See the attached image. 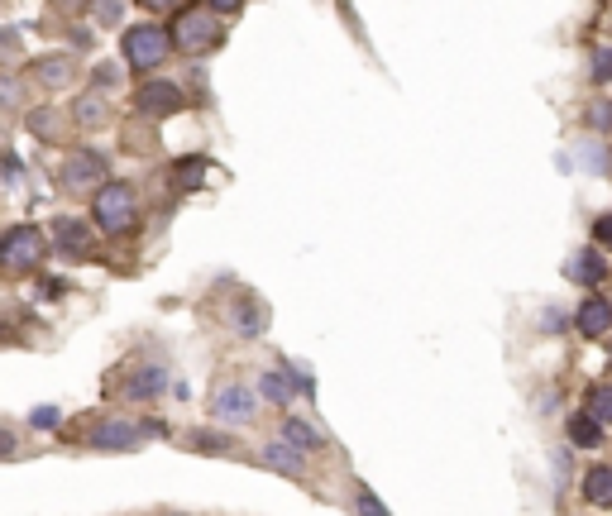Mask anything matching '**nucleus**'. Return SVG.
<instances>
[{"label":"nucleus","mask_w":612,"mask_h":516,"mask_svg":"<svg viewBox=\"0 0 612 516\" xmlns=\"http://www.w3.org/2000/svg\"><path fill=\"white\" fill-rule=\"evenodd\" d=\"M259 392H263V397H268V402H278V407H287V402H292V392H297V387L287 383L283 373H263Z\"/></svg>","instance_id":"nucleus-23"},{"label":"nucleus","mask_w":612,"mask_h":516,"mask_svg":"<svg viewBox=\"0 0 612 516\" xmlns=\"http://www.w3.org/2000/svg\"><path fill=\"white\" fill-rule=\"evenodd\" d=\"M72 120H77V129H106L110 125V101L101 96V91H82L77 106H72Z\"/></svg>","instance_id":"nucleus-12"},{"label":"nucleus","mask_w":612,"mask_h":516,"mask_svg":"<svg viewBox=\"0 0 612 516\" xmlns=\"http://www.w3.org/2000/svg\"><path fill=\"white\" fill-rule=\"evenodd\" d=\"M201 172H206V158H187V163H177V168H173V182H177V192H197Z\"/></svg>","instance_id":"nucleus-22"},{"label":"nucleus","mask_w":612,"mask_h":516,"mask_svg":"<svg viewBox=\"0 0 612 516\" xmlns=\"http://www.w3.org/2000/svg\"><path fill=\"white\" fill-rule=\"evenodd\" d=\"M569 440H574V445H598V440H603V426H593L589 416H569Z\"/></svg>","instance_id":"nucleus-24"},{"label":"nucleus","mask_w":612,"mask_h":516,"mask_svg":"<svg viewBox=\"0 0 612 516\" xmlns=\"http://www.w3.org/2000/svg\"><path fill=\"white\" fill-rule=\"evenodd\" d=\"M91 15H96L101 24H120V20H125V5H96Z\"/></svg>","instance_id":"nucleus-32"},{"label":"nucleus","mask_w":612,"mask_h":516,"mask_svg":"<svg viewBox=\"0 0 612 516\" xmlns=\"http://www.w3.org/2000/svg\"><path fill=\"white\" fill-rule=\"evenodd\" d=\"M20 48H24V34H20V29H0V67L20 63Z\"/></svg>","instance_id":"nucleus-25"},{"label":"nucleus","mask_w":612,"mask_h":516,"mask_svg":"<svg viewBox=\"0 0 612 516\" xmlns=\"http://www.w3.org/2000/svg\"><path fill=\"white\" fill-rule=\"evenodd\" d=\"M579 158H584V163H589V168H608V158H603V153H598V144H584V149H579Z\"/></svg>","instance_id":"nucleus-33"},{"label":"nucleus","mask_w":612,"mask_h":516,"mask_svg":"<svg viewBox=\"0 0 612 516\" xmlns=\"http://www.w3.org/2000/svg\"><path fill=\"white\" fill-rule=\"evenodd\" d=\"M39 292H44V297H63L67 292V282H58V278H48L44 287H39Z\"/></svg>","instance_id":"nucleus-36"},{"label":"nucleus","mask_w":612,"mask_h":516,"mask_svg":"<svg viewBox=\"0 0 612 516\" xmlns=\"http://www.w3.org/2000/svg\"><path fill=\"white\" fill-rule=\"evenodd\" d=\"M254 411H259V397H254L244 383H225L216 397H211V416H220V421H235V426L254 421Z\"/></svg>","instance_id":"nucleus-7"},{"label":"nucleus","mask_w":612,"mask_h":516,"mask_svg":"<svg viewBox=\"0 0 612 516\" xmlns=\"http://www.w3.org/2000/svg\"><path fill=\"white\" fill-rule=\"evenodd\" d=\"M182 106H187V96H182V86H173V82H144L139 91H134V110H139L144 120L177 115Z\"/></svg>","instance_id":"nucleus-6"},{"label":"nucleus","mask_w":612,"mask_h":516,"mask_svg":"<svg viewBox=\"0 0 612 516\" xmlns=\"http://www.w3.org/2000/svg\"><path fill=\"white\" fill-rule=\"evenodd\" d=\"M584 416H589L593 426H608V421H612V383L593 387V392H589V407H584Z\"/></svg>","instance_id":"nucleus-19"},{"label":"nucleus","mask_w":612,"mask_h":516,"mask_svg":"<svg viewBox=\"0 0 612 516\" xmlns=\"http://www.w3.org/2000/svg\"><path fill=\"white\" fill-rule=\"evenodd\" d=\"M91 82L101 86V96H106L110 86L120 82V72H115V63H101V67H96V77H91ZM96 86H91V91H96Z\"/></svg>","instance_id":"nucleus-30"},{"label":"nucleus","mask_w":612,"mask_h":516,"mask_svg":"<svg viewBox=\"0 0 612 516\" xmlns=\"http://www.w3.org/2000/svg\"><path fill=\"white\" fill-rule=\"evenodd\" d=\"M53 244H58L63 254H87V249H91V230L82 225V220L63 215V220H53Z\"/></svg>","instance_id":"nucleus-14"},{"label":"nucleus","mask_w":612,"mask_h":516,"mask_svg":"<svg viewBox=\"0 0 612 516\" xmlns=\"http://www.w3.org/2000/svg\"><path fill=\"white\" fill-rule=\"evenodd\" d=\"M354 512L359 516H388L383 507H378V497H373L369 488H359V493H354Z\"/></svg>","instance_id":"nucleus-28"},{"label":"nucleus","mask_w":612,"mask_h":516,"mask_svg":"<svg viewBox=\"0 0 612 516\" xmlns=\"http://www.w3.org/2000/svg\"><path fill=\"white\" fill-rule=\"evenodd\" d=\"M584 497H589L593 507H612V469L608 464L589 469V478H584Z\"/></svg>","instance_id":"nucleus-16"},{"label":"nucleus","mask_w":612,"mask_h":516,"mask_svg":"<svg viewBox=\"0 0 612 516\" xmlns=\"http://www.w3.org/2000/svg\"><path fill=\"white\" fill-rule=\"evenodd\" d=\"M593 77H598V82H612V53H598V58H593Z\"/></svg>","instance_id":"nucleus-34"},{"label":"nucleus","mask_w":612,"mask_h":516,"mask_svg":"<svg viewBox=\"0 0 612 516\" xmlns=\"http://www.w3.org/2000/svg\"><path fill=\"white\" fill-rule=\"evenodd\" d=\"M15 454H20V435L0 421V459H15Z\"/></svg>","instance_id":"nucleus-29"},{"label":"nucleus","mask_w":612,"mask_h":516,"mask_svg":"<svg viewBox=\"0 0 612 516\" xmlns=\"http://www.w3.org/2000/svg\"><path fill=\"white\" fill-rule=\"evenodd\" d=\"M24 125L34 129L39 139H58V134H63V120H58V110H48V106L29 110V115H24Z\"/></svg>","instance_id":"nucleus-18"},{"label":"nucleus","mask_w":612,"mask_h":516,"mask_svg":"<svg viewBox=\"0 0 612 516\" xmlns=\"http://www.w3.org/2000/svg\"><path fill=\"white\" fill-rule=\"evenodd\" d=\"M163 392H168V368H158V364L134 368V378L125 383V397H134V402H153Z\"/></svg>","instance_id":"nucleus-10"},{"label":"nucleus","mask_w":612,"mask_h":516,"mask_svg":"<svg viewBox=\"0 0 612 516\" xmlns=\"http://www.w3.org/2000/svg\"><path fill=\"white\" fill-rule=\"evenodd\" d=\"M565 278L569 282H584V287H593V282L608 278V263L598 258V249H579V254L565 263Z\"/></svg>","instance_id":"nucleus-13"},{"label":"nucleus","mask_w":612,"mask_h":516,"mask_svg":"<svg viewBox=\"0 0 612 516\" xmlns=\"http://www.w3.org/2000/svg\"><path fill=\"white\" fill-rule=\"evenodd\" d=\"M48 254V239L39 225H15L0 235V278H29L39 273V263Z\"/></svg>","instance_id":"nucleus-2"},{"label":"nucleus","mask_w":612,"mask_h":516,"mask_svg":"<svg viewBox=\"0 0 612 516\" xmlns=\"http://www.w3.org/2000/svg\"><path fill=\"white\" fill-rule=\"evenodd\" d=\"M192 450H235V440L220 435V430H197L192 435Z\"/></svg>","instance_id":"nucleus-26"},{"label":"nucleus","mask_w":612,"mask_h":516,"mask_svg":"<svg viewBox=\"0 0 612 516\" xmlns=\"http://www.w3.org/2000/svg\"><path fill=\"white\" fill-rule=\"evenodd\" d=\"M283 435H287V445H292V450H321V435L306 426V421H297V416L283 426Z\"/></svg>","instance_id":"nucleus-20"},{"label":"nucleus","mask_w":612,"mask_h":516,"mask_svg":"<svg viewBox=\"0 0 612 516\" xmlns=\"http://www.w3.org/2000/svg\"><path fill=\"white\" fill-rule=\"evenodd\" d=\"M593 125L608 129V125H612V106H593Z\"/></svg>","instance_id":"nucleus-35"},{"label":"nucleus","mask_w":612,"mask_h":516,"mask_svg":"<svg viewBox=\"0 0 612 516\" xmlns=\"http://www.w3.org/2000/svg\"><path fill=\"white\" fill-rule=\"evenodd\" d=\"M263 325H268V316H263V306L254 297H244L240 306H235V330H240L244 340H254V335H259Z\"/></svg>","instance_id":"nucleus-17"},{"label":"nucleus","mask_w":612,"mask_h":516,"mask_svg":"<svg viewBox=\"0 0 612 516\" xmlns=\"http://www.w3.org/2000/svg\"><path fill=\"white\" fill-rule=\"evenodd\" d=\"M144 440V426H134L130 416H106L91 430V450H134Z\"/></svg>","instance_id":"nucleus-8"},{"label":"nucleus","mask_w":612,"mask_h":516,"mask_svg":"<svg viewBox=\"0 0 612 516\" xmlns=\"http://www.w3.org/2000/svg\"><path fill=\"white\" fill-rule=\"evenodd\" d=\"M58 182H63V192H101L110 182L106 158L96 149H72L63 158V168H58Z\"/></svg>","instance_id":"nucleus-5"},{"label":"nucleus","mask_w":612,"mask_h":516,"mask_svg":"<svg viewBox=\"0 0 612 516\" xmlns=\"http://www.w3.org/2000/svg\"><path fill=\"white\" fill-rule=\"evenodd\" d=\"M263 464H268V469H278V473H287V478H297V473H302V454L292 450L287 440H273V445H263Z\"/></svg>","instance_id":"nucleus-15"},{"label":"nucleus","mask_w":612,"mask_h":516,"mask_svg":"<svg viewBox=\"0 0 612 516\" xmlns=\"http://www.w3.org/2000/svg\"><path fill=\"white\" fill-rule=\"evenodd\" d=\"M34 82L39 86H48V91H63L72 77H77V63L67 58V53H44V58H34Z\"/></svg>","instance_id":"nucleus-9"},{"label":"nucleus","mask_w":612,"mask_h":516,"mask_svg":"<svg viewBox=\"0 0 612 516\" xmlns=\"http://www.w3.org/2000/svg\"><path fill=\"white\" fill-rule=\"evenodd\" d=\"M608 330H612V301L589 297L579 306V335H584V340H603Z\"/></svg>","instance_id":"nucleus-11"},{"label":"nucleus","mask_w":612,"mask_h":516,"mask_svg":"<svg viewBox=\"0 0 612 516\" xmlns=\"http://www.w3.org/2000/svg\"><path fill=\"white\" fill-rule=\"evenodd\" d=\"M120 48H125V63H130L134 72H153V67L168 63V53H173L163 24H134V29H125Z\"/></svg>","instance_id":"nucleus-4"},{"label":"nucleus","mask_w":612,"mask_h":516,"mask_svg":"<svg viewBox=\"0 0 612 516\" xmlns=\"http://www.w3.org/2000/svg\"><path fill=\"white\" fill-rule=\"evenodd\" d=\"M220 15H211V5H182L173 15V24H168V43H173L177 53H211L220 43Z\"/></svg>","instance_id":"nucleus-1"},{"label":"nucleus","mask_w":612,"mask_h":516,"mask_svg":"<svg viewBox=\"0 0 612 516\" xmlns=\"http://www.w3.org/2000/svg\"><path fill=\"white\" fill-rule=\"evenodd\" d=\"M58 421H63V411L58 407H34L29 411V426L34 430H58Z\"/></svg>","instance_id":"nucleus-27"},{"label":"nucleus","mask_w":612,"mask_h":516,"mask_svg":"<svg viewBox=\"0 0 612 516\" xmlns=\"http://www.w3.org/2000/svg\"><path fill=\"white\" fill-rule=\"evenodd\" d=\"M91 220L101 235H130L134 220H139V192L130 182H106L91 196Z\"/></svg>","instance_id":"nucleus-3"},{"label":"nucleus","mask_w":612,"mask_h":516,"mask_svg":"<svg viewBox=\"0 0 612 516\" xmlns=\"http://www.w3.org/2000/svg\"><path fill=\"white\" fill-rule=\"evenodd\" d=\"M20 106H24L20 72H0V110H20Z\"/></svg>","instance_id":"nucleus-21"},{"label":"nucleus","mask_w":612,"mask_h":516,"mask_svg":"<svg viewBox=\"0 0 612 516\" xmlns=\"http://www.w3.org/2000/svg\"><path fill=\"white\" fill-rule=\"evenodd\" d=\"M593 239H598L603 249H612V211H608V215H598V225H593Z\"/></svg>","instance_id":"nucleus-31"}]
</instances>
